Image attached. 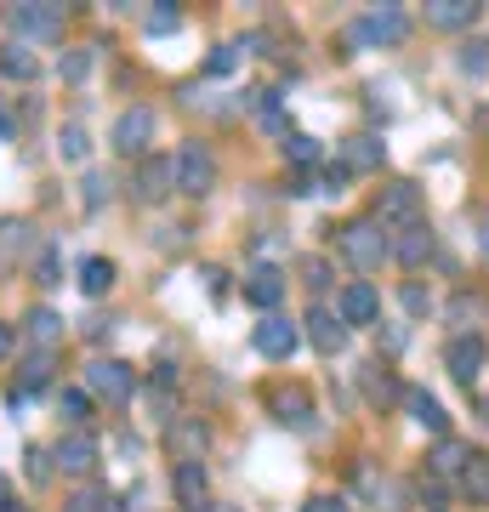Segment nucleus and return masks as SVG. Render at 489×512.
Here are the masks:
<instances>
[{"instance_id":"obj_1","label":"nucleus","mask_w":489,"mask_h":512,"mask_svg":"<svg viewBox=\"0 0 489 512\" xmlns=\"http://www.w3.org/2000/svg\"><path fill=\"white\" fill-rule=\"evenodd\" d=\"M336 245H342V256L359 268V274H370V268H381L387 256H393V239L376 228V217H359V222H347L342 234H336Z\"/></svg>"},{"instance_id":"obj_2","label":"nucleus","mask_w":489,"mask_h":512,"mask_svg":"<svg viewBox=\"0 0 489 512\" xmlns=\"http://www.w3.org/2000/svg\"><path fill=\"white\" fill-rule=\"evenodd\" d=\"M171 171H177V194H188V200H205L217 188V154L205 143H182Z\"/></svg>"},{"instance_id":"obj_3","label":"nucleus","mask_w":489,"mask_h":512,"mask_svg":"<svg viewBox=\"0 0 489 512\" xmlns=\"http://www.w3.org/2000/svg\"><path fill=\"white\" fill-rule=\"evenodd\" d=\"M416 222H421V188L416 183H387L376 194V228L404 234V228H416Z\"/></svg>"},{"instance_id":"obj_4","label":"nucleus","mask_w":489,"mask_h":512,"mask_svg":"<svg viewBox=\"0 0 489 512\" xmlns=\"http://www.w3.org/2000/svg\"><path fill=\"white\" fill-rule=\"evenodd\" d=\"M404 35H410L404 6H376V12H364V18L347 29V40H353V46H399Z\"/></svg>"},{"instance_id":"obj_5","label":"nucleus","mask_w":489,"mask_h":512,"mask_svg":"<svg viewBox=\"0 0 489 512\" xmlns=\"http://www.w3.org/2000/svg\"><path fill=\"white\" fill-rule=\"evenodd\" d=\"M154 131H160L154 109H126L120 120H114L109 143H114V154H126V160H148V148H154Z\"/></svg>"},{"instance_id":"obj_6","label":"nucleus","mask_w":489,"mask_h":512,"mask_svg":"<svg viewBox=\"0 0 489 512\" xmlns=\"http://www.w3.org/2000/svg\"><path fill=\"white\" fill-rule=\"evenodd\" d=\"M86 393H97V399H109V404H131L137 376H131L126 359H91L86 365Z\"/></svg>"},{"instance_id":"obj_7","label":"nucleus","mask_w":489,"mask_h":512,"mask_svg":"<svg viewBox=\"0 0 489 512\" xmlns=\"http://www.w3.org/2000/svg\"><path fill=\"white\" fill-rule=\"evenodd\" d=\"M484 359H489L484 330H461V336H450V342H444V365H450V376H455L461 387H472V382H478V370H484Z\"/></svg>"},{"instance_id":"obj_8","label":"nucleus","mask_w":489,"mask_h":512,"mask_svg":"<svg viewBox=\"0 0 489 512\" xmlns=\"http://www.w3.org/2000/svg\"><path fill=\"white\" fill-rule=\"evenodd\" d=\"M6 29L23 35V40L63 35V6H52V0H23V6H6Z\"/></svg>"},{"instance_id":"obj_9","label":"nucleus","mask_w":489,"mask_h":512,"mask_svg":"<svg viewBox=\"0 0 489 512\" xmlns=\"http://www.w3.org/2000/svg\"><path fill=\"white\" fill-rule=\"evenodd\" d=\"M296 342H302V330L290 325V319H279V313H262L256 330H251V348L262 353V359H290Z\"/></svg>"},{"instance_id":"obj_10","label":"nucleus","mask_w":489,"mask_h":512,"mask_svg":"<svg viewBox=\"0 0 489 512\" xmlns=\"http://www.w3.org/2000/svg\"><path fill=\"white\" fill-rule=\"evenodd\" d=\"M336 313H342V325H381V296L370 279H353V285H342V296H336Z\"/></svg>"},{"instance_id":"obj_11","label":"nucleus","mask_w":489,"mask_h":512,"mask_svg":"<svg viewBox=\"0 0 489 512\" xmlns=\"http://www.w3.org/2000/svg\"><path fill=\"white\" fill-rule=\"evenodd\" d=\"M52 370H57V353H52V348L23 353V365H18V376H12V387H6V399H12V404H23L29 393H40V387L52 382Z\"/></svg>"},{"instance_id":"obj_12","label":"nucleus","mask_w":489,"mask_h":512,"mask_svg":"<svg viewBox=\"0 0 489 512\" xmlns=\"http://www.w3.org/2000/svg\"><path fill=\"white\" fill-rule=\"evenodd\" d=\"M52 461L69 478H91V473H97V439H91V433H63L57 450H52Z\"/></svg>"},{"instance_id":"obj_13","label":"nucleus","mask_w":489,"mask_h":512,"mask_svg":"<svg viewBox=\"0 0 489 512\" xmlns=\"http://www.w3.org/2000/svg\"><path fill=\"white\" fill-rule=\"evenodd\" d=\"M399 404L410 410V421H416V427H427V433H433V439H450V416H444V404H438L427 387H404Z\"/></svg>"},{"instance_id":"obj_14","label":"nucleus","mask_w":489,"mask_h":512,"mask_svg":"<svg viewBox=\"0 0 489 512\" xmlns=\"http://www.w3.org/2000/svg\"><path fill=\"white\" fill-rule=\"evenodd\" d=\"M302 325H308V342H313L319 353H342V342H347V325H342V313H330L325 302H313Z\"/></svg>"},{"instance_id":"obj_15","label":"nucleus","mask_w":489,"mask_h":512,"mask_svg":"<svg viewBox=\"0 0 489 512\" xmlns=\"http://www.w3.org/2000/svg\"><path fill=\"white\" fill-rule=\"evenodd\" d=\"M279 296H285V274H279V268H268V262H262V268H251V274H245V302H251V308L273 313V308H279Z\"/></svg>"},{"instance_id":"obj_16","label":"nucleus","mask_w":489,"mask_h":512,"mask_svg":"<svg viewBox=\"0 0 489 512\" xmlns=\"http://www.w3.org/2000/svg\"><path fill=\"white\" fill-rule=\"evenodd\" d=\"M171 188H177V171H171V160H160V154H154V160L137 165V200H143V205L165 200Z\"/></svg>"},{"instance_id":"obj_17","label":"nucleus","mask_w":489,"mask_h":512,"mask_svg":"<svg viewBox=\"0 0 489 512\" xmlns=\"http://www.w3.org/2000/svg\"><path fill=\"white\" fill-rule=\"evenodd\" d=\"M381 160H387V148H381L376 137H347V143L336 148V165H342L347 177H353V171H381Z\"/></svg>"},{"instance_id":"obj_18","label":"nucleus","mask_w":489,"mask_h":512,"mask_svg":"<svg viewBox=\"0 0 489 512\" xmlns=\"http://www.w3.org/2000/svg\"><path fill=\"white\" fill-rule=\"evenodd\" d=\"M433 251H438V239H433L427 222H416V228H404V234L393 239V262H404V268H421Z\"/></svg>"},{"instance_id":"obj_19","label":"nucleus","mask_w":489,"mask_h":512,"mask_svg":"<svg viewBox=\"0 0 489 512\" xmlns=\"http://www.w3.org/2000/svg\"><path fill=\"white\" fill-rule=\"evenodd\" d=\"M427 23L433 29H467V23H478V0H427Z\"/></svg>"},{"instance_id":"obj_20","label":"nucleus","mask_w":489,"mask_h":512,"mask_svg":"<svg viewBox=\"0 0 489 512\" xmlns=\"http://www.w3.org/2000/svg\"><path fill=\"white\" fill-rule=\"evenodd\" d=\"M0 74L6 80H40V57L23 46V40H6L0 46Z\"/></svg>"},{"instance_id":"obj_21","label":"nucleus","mask_w":489,"mask_h":512,"mask_svg":"<svg viewBox=\"0 0 489 512\" xmlns=\"http://www.w3.org/2000/svg\"><path fill=\"white\" fill-rule=\"evenodd\" d=\"M171 484H177V501H182V507H200V501H205V467H200V461H177Z\"/></svg>"},{"instance_id":"obj_22","label":"nucleus","mask_w":489,"mask_h":512,"mask_svg":"<svg viewBox=\"0 0 489 512\" xmlns=\"http://www.w3.org/2000/svg\"><path fill=\"white\" fill-rule=\"evenodd\" d=\"M23 336H29L35 348H52L57 336H63V319H57L52 308H29V319H23Z\"/></svg>"},{"instance_id":"obj_23","label":"nucleus","mask_w":489,"mask_h":512,"mask_svg":"<svg viewBox=\"0 0 489 512\" xmlns=\"http://www.w3.org/2000/svg\"><path fill=\"white\" fill-rule=\"evenodd\" d=\"M57 410H63V421H69V433H86L91 393H86V387H63V393H57Z\"/></svg>"},{"instance_id":"obj_24","label":"nucleus","mask_w":489,"mask_h":512,"mask_svg":"<svg viewBox=\"0 0 489 512\" xmlns=\"http://www.w3.org/2000/svg\"><path fill=\"white\" fill-rule=\"evenodd\" d=\"M109 285H114V262L109 256H86V262H80V291L86 296H109Z\"/></svg>"},{"instance_id":"obj_25","label":"nucleus","mask_w":489,"mask_h":512,"mask_svg":"<svg viewBox=\"0 0 489 512\" xmlns=\"http://www.w3.org/2000/svg\"><path fill=\"white\" fill-rule=\"evenodd\" d=\"M467 461H472V450H467L461 439H438L433 456H427V467H433V473H461Z\"/></svg>"},{"instance_id":"obj_26","label":"nucleus","mask_w":489,"mask_h":512,"mask_svg":"<svg viewBox=\"0 0 489 512\" xmlns=\"http://www.w3.org/2000/svg\"><path fill=\"white\" fill-rule=\"evenodd\" d=\"M63 512H114V490L109 484H86V490L69 495V507Z\"/></svg>"},{"instance_id":"obj_27","label":"nucleus","mask_w":489,"mask_h":512,"mask_svg":"<svg viewBox=\"0 0 489 512\" xmlns=\"http://www.w3.org/2000/svg\"><path fill=\"white\" fill-rule=\"evenodd\" d=\"M268 404L279 410V421H296V427H308V399H302L296 387H290V393H285V387H273Z\"/></svg>"},{"instance_id":"obj_28","label":"nucleus","mask_w":489,"mask_h":512,"mask_svg":"<svg viewBox=\"0 0 489 512\" xmlns=\"http://www.w3.org/2000/svg\"><path fill=\"white\" fill-rule=\"evenodd\" d=\"M461 490H467L472 501H489V456H478V450H472V461L461 467Z\"/></svg>"},{"instance_id":"obj_29","label":"nucleus","mask_w":489,"mask_h":512,"mask_svg":"<svg viewBox=\"0 0 489 512\" xmlns=\"http://www.w3.org/2000/svg\"><path fill=\"white\" fill-rule=\"evenodd\" d=\"M91 63H97V52H91V46H74V52H63V63H57V74H63L69 86H80V80L91 74Z\"/></svg>"},{"instance_id":"obj_30","label":"nucleus","mask_w":489,"mask_h":512,"mask_svg":"<svg viewBox=\"0 0 489 512\" xmlns=\"http://www.w3.org/2000/svg\"><path fill=\"white\" fill-rule=\"evenodd\" d=\"M455 63H461V74H472V80H489V40H467Z\"/></svg>"},{"instance_id":"obj_31","label":"nucleus","mask_w":489,"mask_h":512,"mask_svg":"<svg viewBox=\"0 0 489 512\" xmlns=\"http://www.w3.org/2000/svg\"><path fill=\"white\" fill-rule=\"evenodd\" d=\"M285 160H290V165H319V143L296 131V137H285Z\"/></svg>"},{"instance_id":"obj_32","label":"nucleus","mask_w":489,"mask_h":512,"mask_svg":"<svg viewBox=\"0 0 489 512\" xmlns=\"http://www.w3.org/2000/svg\"><path fill=\"white\" fill-rule=\"evenodd\" d=\"M57 148H63V160H86V154H91V143H86V131H80V126H63Z\"/></svg>"},{"instance_id":"obj_33","label":"nucleus","mask_w":489,"mask_h":512,"mask_svg":"<svg viewBox=\"0 0 489 512\" xmlns=\"http://www.w3.org/2000/svg\"><path fill=\"white\" fill-rule=\"evenodd\" d=\"M103 194H109V177H103V171H91V177H86V211H103Z\"/></svg>"},{"instance_id":"obj_34","label":"nucleus","mask_w":489,"mask_h":512,"mask_svg":"<svg viewBox=\"0 0 489 512\" xmlns=\"http://www.w3.org/2000/svg\"><path fill=\"white\" fill-rule=\"evenodd\" d=\"M302 274H308L313 291H325V285H330V262H325V256H308V262H302Z\"/></svg>"},{"instance_id":"obj_35","label":"nucleus","mask_w":489,"mask_h":512,"mask_svg":"<svg viewBox=\"0 0 489 512\" xmlns=\"http://www.w3.org/2000/svg\"><path fill=\"white\" fill-rule=\"evenodd\" d=\"M177 29V6H160V12H148V35H171Z\"/></svg>"},{"instance_id":"obj_36","label":"nucleus","mask_w":489,"mask_h":512,"mask_svg":"<svg viewBox=\"0 0 489 512\" xmlns=\"http://www.w3.org/2000/svg\"><path fill=\"white\" fill-rule=\"evenodd\" d=\"M239 52H245V40L239 46H217V57H211V74H228L239 63Z\"/></svg>"},{"instance_id":"obj_37","label":"nucleus","mask_w":489,"mask_h":512,"mask_svg":"<svg viewBox=\"0 0 489 512\" xmlns=\"http://www.w3.org/2000/svg\"><path fill=\"white\" fill-rule=\"evenodd\" d=\"M0 239H6V251H23V245H29V222H6Z\"/></svg>"},{"instance_id":"obj_38","label":"nucleus","mask_w":489,"mask_h":512,"mask_svg":"<svg viewBox=\"0 0 489 512\" xmlns=\"http://www.w3.org/2000/svg\"><path fill=\"white\" fill-rule=\"evenodd\" d=\"M472 228H478V251H484V262H489V205L472 211Z\"/></svg>"},{"instance_id":"obj_39","label":"nucleus","mask_w":489,"mask_h":512,"mask_svg":"<svg viewBox=\"0 0 489 512\" xmlns=\"http://www.w3.org/2000/svg\"><path fill=\"white\" fill-rule=\"evenodd\" d=\"M404 308H410V313H427V308H433V296L421 291V285H404Z\"/></svg>"},{"instance_id":"obj_40","label":"nucleus","mask_w":489,"mask_h":512,"mask_svg":"<svg viewBox=\"0 0 489 512\" xmlns=\"http://www.w3.org/2000/svg\"><path fill=\"white\" fill-rule=\"evenodd\" d=\"M302 512H347V501H342V495H313Z\"/></svg>"},{"instance_id":"obj_41","label":"nucleus","mask_w":489,"mask_h":512,"mask_svg":"<svg viewBox=\"0 0 489 512\" xmlns=\"http://www.w3.org/2000/svg\"><path fill=\"white\" fill-rule=\"evenodd\" d=\"M40 285H57V251H40Z\"/></svg>"},{"instance_id":"obj_42","label":"nucleus","mask_w":489,"mask_h":512,"mask_svg":"<svg viewBox=\"0 0 489 512\" xmlns=\"http://www.w3.org/2000/svg\"><path fill=\"white\" fill-rule=\"evenodd\" d=\"M12 342H18V330H12V325H0V359L12 353Z\"/></svg>"},{"instance_id":"obj_43","label":"nucleus","mask_w":489,"mask_h":512,"mask_svg":"<svg viewBox=\"0 0 489 512\" xmlns=\"http://www.w3.org/2000/svg\"><path fill=\"white\" fill-rule=\"evenodd\" d=\"M0 137H18V126H12V120H6V109H0Z\"/></svg>"},{"instance_id":"obj_44","label":"nucleus","mask_w":489,"mask_h":512,"mask_svg":"<svg viewBox=\"0 0 489 512\" xmlns=\"http://www.w3.org/2000/svg\"><path fill=\"white\" fill-rule=\"evenodd\" d=\"M0 512H12V490H6V478H0Z\"/></svg>"},{"instance_id":"obj_45","label":"nucleus","mask_w":489,"mask_h":512,"mask_svg":"<svg viewBox=\"0 0 489 512\" xmlns=\"http://www.w3.org/2000/svg\"><path fill=\"white\" fill-rule=\"evenodd\" d=\"M188 512H211V507H205V501H200V507H188Z\"/></svg>"}]
</instances>
